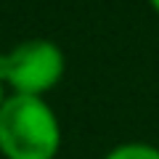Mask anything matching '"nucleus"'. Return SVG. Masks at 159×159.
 I'll return each mask as SVG.
<instances>
[{"label":"nucleus","mask_w":159,"mask_h":159,"mask_svg":"<svg viewBox=\"0 0 159 159\" xmlns=\"http://www.w3.org/2000/svg\"><path fill=\"white\" fill-rule=\"evenodd\" d=\"M61 148L58 114L43 96L8 93L0 106V154L6 159H56Z\"/></svg>","instance_id":"obj_1"},{"label":"nucleus","mask_w":159,"mask_h":159,"mask_svg":"<svg viewBox=\"0 0 159 159\" xmlns=\"http://www.w3.org/2000/svg\"><path fill=\"white\" fill-rule=\"evenodd\" d=\"M66 74V56L61 45L48 37L24 40L0 53V82L21 96H43Z\"/></svg>","instance_id":"obj_2"},{"label":"nucleus","mask_w":159,"mask_h":159,"mask_svg":"<svg viewBox=\"0 0 159 159\" xmlns=\"http://www.w3.org/2000/svg\"><path fill=\"white\" fill-rule=\"evenodd\" d=\"M103 159H159V148L154 146V143L127 141V143L114 146L111 151H106Z\"/></svg>","instance_id":"obj_3"},{"label":"nucleus","mask_w":159,"mask_h":159,"mask_svg":"<svg viewBox=\"0 0 159 159\" xmlns=\"http://www.w3.org/2000/svg\"><path fill=\"white\" fill-rule=\"evenodd\" d=\"M6 90H8V88L0 82V106H3V103H6V98H8V93H6Z\"/></svg>","instance_id":"obj_4"},{"label":"nucleus","mask_w":159,"mask_h":159,"mask_svg":"<svg viewBox=\"0 0 159 159\" xmlns=\"http://www.w3.org/2000/svg\"><path fill=\"white\" fill-rule=\"evenodd\" d=\"M148 6H151V8H154V11H157V13H159V0H148Z\"/></svg>","instance_id":"obj_5"}]
</instances>
